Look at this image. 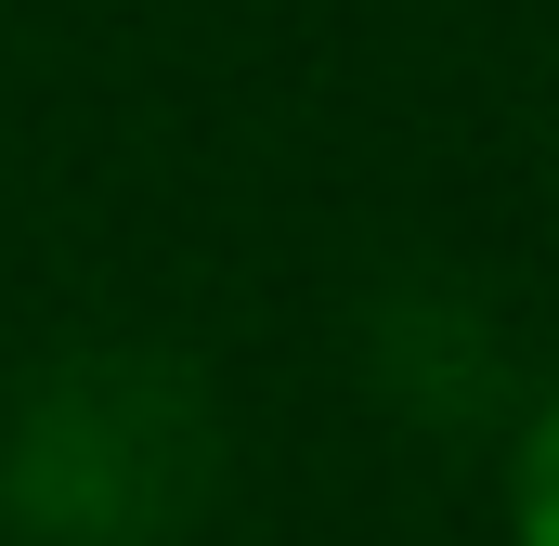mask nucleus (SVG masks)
Instances as JSON below:
<instances>
[{
    "mask_svg": "<svg viewBox=\"0 0 559 546\" xmlns=\"http://www.w3.org/2000/svg\"><path fill=\"white\" fill-rule=\"evenodd\" d=\"M222 495V404L182 352H66L0 416L13 546H169Z\"/></svg>",
    "mask_w": 559,
    "mask_h": 546,
    "instance_id": "nucleus-1",
    "label": "nucleus"
},
{
    "mask_svg": "<svg viewBox=\"0 0 559 546\" xmlns=\"http://www.w3.org/2000/svg\"><path fill=\"white\" fill-rule=\"evenodd\" d=\"M365 365H378V391L417 416V429H481V416L508 404V325L468 299V286H391L378 312H365Z\"/></svg>",
    "mask_w": 559,
    "mask_h": 546,
    "instance_id": "nucleus-2",
    "label": "nucleus"
},
{
    "mask_svg": "<svg viewBox=\"0 0 559 546\" xmlns=\"http://www.w3.org/2000/svg\"><path fill=\"white\" fill-rule=\"evenodd\" d=\"M508 534H521V546H559V391L534 404L521 455H508Z\"/></svg>",
    "mask_w": 559,
    "mask_h": 546,
    "instance_id": "nucleus-3",
    "label": "nucleus"
}]
</instances>
